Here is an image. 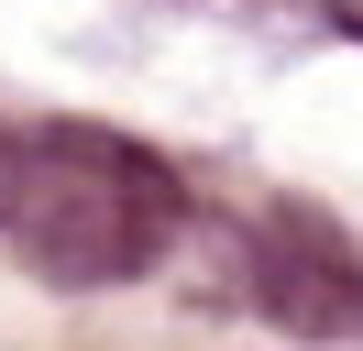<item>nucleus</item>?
<instances>
[{
    "label": "nucleus",
    "instance_id": "f257e3e1",
    "mask_svg": "<svg viewBox=\"0 0 363 351\" xmlns=\"http://www.w3.org/2000/svg\"><path fill=\"white\" fill-rule=\"evenodd\" d=\"M187 187L165 154H143L133 132L99 121H45L11 132V187H0V231L67 297H99V285H133L143 263L177 241Z\"/></svg>",
    "mask_w": 363,
    "mask_h": 351
},
{
    "label": "nucleus",
    "instance_id": "f03ea898",
    "mask_svg": "<svg viewBox=\"0 0 363 351\" xmlns=\"http://www.w3.org/2000/svg\"><path fill=\"white\" fill-rule=\"evenodd\" d=\"M253 285H264V307L286 329H352L363 318V263L341 231H319V219H264V241H253Z\"/></svg>",
    "mask_w": 363,
    "mask_h": 351
},
{
    "label": "nucleus",
    "instance_id": "7ed1b4c3",
    "mask_svg": "<svg viewBox=\"0 0 363 351\" xmlns=\"http://www.w3.org/2000/svg\"><path fill=\"white\" fill-rule=\"evenodd\" d=\"M0 187H11V132H0Z\"/></svg>",
    "mask_w": 363,
    "mask_h": 351
}]
</instances>
